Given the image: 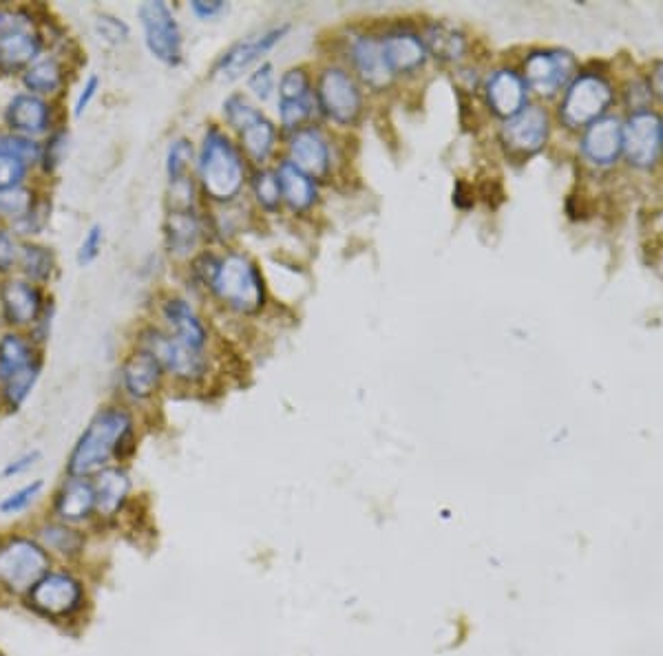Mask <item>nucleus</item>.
I'll return each mask as SVG.
<instances>
[{"label": "nucleus", "instance_id": "f257e3e1", "mask_svg": "<svg viewBox=\"0 0 663 656\" xmlns=\"http://www.w3.org/2000/svg\"><path fill=\"white\" fill-rule=\"evenodd\" d=\"M131 436V416L124 409H104L91 420L76 449L71 451L67 471L71 478H87L102 471L111 456L120 458V447Z\"/></svg>", "mask_w": 663, "mask_h": 656}, {"label": "nucleus", "instance_id": "f03ea898", "mask_svg": "<svg viewBox=\"0 0 663 656\" xmlns=\"http://www.w3.org/2000/svg\"><path fill=\"white\" fill-rule=\"evenodd\" d=\"M199 179L213 201H233L244 186V162L226 133L210 126L199 151Z\"/></svg>", "mask_w": 663, "mask_h": 656}, {"label": "nucleus", "instance_id": "7ed1b4c3", "mask_svg": "<svg viewBox=\"0 0 663 656\" xmlns=\"http://www.w3.org/2000/svg\"><path fill=\"white\" fill-rule=\"evenodd\" d=\"M221 303L239 314H259L266 305V285L257 263L246 255H226L219 259L215 277L208 285Z\"/></svg>", "mask_w": 663, "mask_h": 656}, {"label": "nucleus", "instance_id": "20e7f679", "mask_svg": "<svg viewBox=\"0 0 663 656\" xmlns=\"http://www.w3.org/2000/svg\"><path fill=\"white\" fill-rule=\"evenodd\" d=\"M45 548L25 537H12L0 546V584L12 592H29L47 575Z\"/></svg>", "mask_w": 663, "mask_h": 656}, {"label": "nucleus", "instance_id": "39448f33", "mask_svg": "<svg viewBox=\"0 0 663 656\" xmlns=\"http://www.w3.org/2000/svg\"><path fill=\"white\" fill-rule=\"evenodd\" d=\"M138 16L144 29V42L155 60L168 67L182 62V31L171 9L160 0H149L138 7Z\"/></svg>", "mask_w": 663, "mask_h": 656}, {"label": "nucleus", "instance_id": "423d86ee", "mask_svg": "<svg viewBox=\"0 0 663 656\" xmlns=\"http://www.w3.org/2000/svg\"><path fill=\"white\" fill-rule=\"evenodd\" d=\"M140 343L144 352L155 356V361L171 376L188 380V383L204 378L208 369L204 354L197 352L191 345H186L177 336L164 334L160 330H146Z\"/></svg>", "mask_w": 663, "mask_h": 656}, {"label": "nucleus", "instance_id": "0eeeda50", "mask_svg": "<svg viewBox=\"0 0 663 656\" xmlns=\"http://www.w3.org/2000/svg\"><path fill=\"white\" fill-rule=\"evenodd\" d=\"M319 107L336 124L350 126L363 111V95L359 84L345 69L330 67L321 73L317 87Z\"/></svg>", "mask_w": 663, "mask_h": 656}, {"label": "nucleus", "instance_id": "6e6552de", "mask_svg": "<svg viewBox=\"0 0 663 656\" xmlns=\"http://www.w3.org/2000/svg\"><path fill=\"white\" fill-rule=\"evenodd\" d=\"M40 38L31 20L20 12H0V69L14 73L40 58Z\"/></svg>", "mask_w": 663, "mask_h": 656}, {"label": "nucleus", "instance_id": "1a4fd4ad", "mask_svg": "<svg viewBox=\"0 0 663 656\" xmlns=\"http://www.w3.org/2000/svg\"><path fill=\"white\" fill-rule=\"evenodd\" d=\"M610 98H613V91L606 80L599 76L575 78L562 100L560 120L571 129L593 124L606 111Z\"/></svg>", "mask_w": 663, "mask_h": 656}, {"label": "nucleus", "instance_id": "9d476101", "mask_svg": "<svg viewBox=\"0 0 663 656\" xmlns=\"http://www.w3.org/2000/svg\"><path fill=\"white\" fill-rule=\"evenodd\" d=\"M29 603L47 617H67L80 608L82 588L67 573H47L29 590Z\"/></svg>", "mask_w": 663, "mask_h": 656}, {"label": "nucleus", "instance_id": "9b49d317", "mask_svg": "<svg viewBox=\"0 0 663 656\" xmlns=\"http://www.w3.org/2000/svg\"><path fill=\"white\" fill-rule=\"evenodd\" d=\"M288 31L290 25H279L263 31L259 36L237 42V45L230 47L226 54L219 58L215 65V76L221 80H237L241 73L266 56L272 47H277Z\"/></svg>", "mask_w": 663, "mask_h": 656}, {"label": "nucleus", "instance_id": "f8f14e48", "mask_svg": "<svg viewBox=\"0 0 663 656\" xmlns=\"http://www.w3.org/2000/svg\"><path fill=\"white\" fill-rule=\"evenodd\" d=\"M575 58L568 51H533L524 62L526 84L540 95H553L573 78Z\"/></svg>", "mask_w": 663, "mask_h": 656}, {"label": "nucleus", "instance_id": "ddd939ff", "mask_svg": "<svg viewBox=\"0 0 663 656\" xmlns=\"http://www.w3.org/2000/svg\"><path fill=\"white\" fill-rule=\"evenodd\" d=\"M546 137H549V115L540 107L522 109L502 126V142L511 153H538L546 144Z\"/></svg>", "mask_w": 663, "mask_h": 656}, {"label": "nucleus", "instance_id": "4468645a", "mask_svg": "<svg viewBox=\"0 0 663 656\" xmlns=\"http://www.w3.org/2000/svg\"><path fill=\"white\" fill-rule=\"evenodd\" d=\"M661 146V124L652 113H635L624 129V151L637 166H650Z\"/></svg>", "mask_w": 663, "mask_h": 656}, {"label": "nucleus", "instance_id": "2eb2a0df", "mask_svg": "<svg viewBox=\"0 0 663 656\" xmlns=\"http://www.w3.org/2000/svg\"><path fill=\"white\" fill-rule=\"evenodd\" d=\"M381 47L387 67L394 76H398V73H414L423 67L427 60L425 40L420 38L416 31L409 29L389 31L387 36L381 38Z\"/></svg>", "mask_w": 663, "mask_h": 656}, {"label": "nucleus", "instance_id": "dca6fc26", "mask_svg": "<svg viewBox=\"0 0 663 656\" xmlns=\"http://www.w3.org/2000/svg\"><path fill=\"white\" fill-rule=\"evenodd\" d=\"M290 162L308 177H325L330 171V146L317 129H301L290 140Z\"/></svg>", "mask_w": 663, "mask_h": 656}, {"label": "nucleus", "instance_id": "f3484780", "mask_svg": "<svg viewBox=\"0 0 663 656\" xmlns=\"http://www.w3.org/2000/svg\"><path fill=\"white\" fill-rule=\"evenodd\" d=\"M624 148V129L615 118H602L588 126L582 140V153L591 164L608 166Z\"/></svg>", "mask_w": 663, "mask_h": 656}, {"label": "nucleus", "instance_id": "a211bd4d", "mask_svg": "<svg viewBox=\"0 0 663 656\" xmlns=\"http://www.w3.org/2000/svg\"><path fill=\"white\" fill-rule=\"evenodd\" d=\"M7 124L16 135L34 137L47 133L49 129V107L47 102L34 93H18L7 104Z\"/></svg>", "mask_w": 663, "mask_h": 656}, {"label": "nucleus", "instance_id": "6ab92c4d", "mask_svg": "<svg viewBox=\"0 0 663 656\" xmlns=\"http://www.w3.org/2000/svg\"><path fill=\"white\" fill-rule=\"evenodd\" d=\"M164 369L162 365L155 361V356L149 352H135L129 356L122 365V385L126 389V394L135 400H146L151 398L157 387H160Z\"/></svg>", "mask_w": 663, "mask_h": 656}, {"label": "nucleus", "instance_id": "aec40b11", "mask_svg": "<svg viewBox=\"0 0 663 656\" xmlns=\"http://www.w3.org/2000/svg\"><path fill=\"white\" fill-rule=\"evenodd\" d=\"M0 303L9 323L31 325L38 321L42 312V296L36 285L27 281H7L0 288Z\"/></svg>", "mask_w": 663, "mask_h": 656}, {"label": "nucleus", "instance_id": "412c9836", "mask_svg": "<svg viewBox=\"0 0 663 656\" xmlns=\"http://www.w3.org/2000/svg\"><path fill=\"white\" fill-rule=\"evenodd\" d=\"M487 100L493 113L500 118H513L524 109L526 87L524 80L511 69H500L487 82Z\"/></svg>", "mask_w": 663, "mask_h": 656}, {"label": "nucleus", "instance_id": "4be33fe9", "mask_svg": "<svg viewBox=\"0 0 663 656\" xmlns=\"http://www.w3.org/2000/svg\"><path fill=\"white\" fill-rule=\"evenodd\" d=\"M352 62L361 80L370 84L372 89H385L394 78L385 62L381 40L372 36H361L352 42Z\"/></svg>", "mask_w": 663, "mask_h": 656}, {"label": "nucleus", "instance_id": "5701e85b", "mask_svg": "<svg viewBox=\"0 0 663 656\" xmlns=\"http://www.w3.org/2000/svg\"><path fill=\"white\" fill-rule=\"evenodd\" d=\"M164 319L171 325L173 336L191 345L197 352H204L208 343V332L197 312L184 299H168L164 303Z\"/></svg>", "mask_w": 663, "mask_h": 656}, {"label": "nucleus", "instance_id": "b1692460", "mask_svg": "<svg viewBox=\"0 0 663 656\" xmlns=\"http://www.w3.org/2000/svg\"><path fill=\"white\" fill-rule=\"evenodd\" d=\"M96 509V489L82 478H71L56 500V513L67 522H80Z\"/></svg>", "mask_w": 663, "mask_h": 656}, {"label": "nucleus", "instance_id": "393cba45", "mask_svg": "<svg viewBox=\"0 0 663 656\" xmlns=\"http://www.w3.org/2000/svg\"><path fill=\"white\" fill-rule=\"evenodd\" d=\"M279 186H281V197L286 199V204L294 210V213H303L314 206L317 201V186H314L312 177L299 171L292 162H283L279 166Z\"/></svg>", "mask_w": 663, "mask_h": 656}, {"label": "nucleus", "instance_id": "a878e982", "mask_svg": "<svg viewBox=\"0 0 663 656\" xmlns=\"http://www.w3.org/2000/svg\"><path fill=\"white\" fill-rule=\"evenodd\" d=\"M202 237V226L191 210H173L166 219V243L168 250L177 257H186L197 248Z\"/></svg>", "mask_w": 663, "mask_h": 656}, {"label": "nucleus", "instance_id": "bb28decb", "mask_svg": "<svg viewBox=\"0 0 663 656\" xmlns=\"http://www.w3.org/2000/svg\"><path fill=\"white\" fill-rule=\"evenodd\" d=\"M93 489H96V511L104 517H111L120 511L126 495H129L131 480L120 469H104L100 471Z\"/></svg>", "mask_w": 663, "mask_h": 656}, {"label": "nucleus", "instance_id": "cd10ccee", "mask_svg": "<svg viewBox=\"0 0 663 656\" xmlns=\"http://www.w3.org/2000/svg\"><path fill=\"white\" fill-rule=\"evenodd\" d=\"M239 135H241V144H244L246 153L259 164L268 160L272 148H275V142H277L275 124L263 118L261 113L250 124H246L244 129L239 131Z\"/></svg>", "mask_w": 663, "mask_h": 656}, {"label": "nucleus", "instance_id": "c85d7f7f", "mask_svg": "<svg viewBox=\"0 0 663 656\" xmlns=\"http://www.w3.org/2000/svg\"><path fill=\"white\" fill-rule=\"evenodd\" d=\"M425 47L434 58L442 62H456L467 51L465 36L449 25H431L427 29Z\"/></svg>", "mask_w": 663, "mask_h": 656}, {"label": "nucleus", "instance_id": "c756f323", "mask_svg": "<svg viewBox=\"0 0 663 656\" xmlns=\"http://www.w3.org/2000/svg\"><path fill=\"white\" fill-rule=\"evenodd\" d=\"M34 347L20 334H5L0 338V380L23 372L25 367L34 365Z\"/></svg>", "mask_w": 663, "mask_h": 656}, {"label": "nucleus", "instance_id": "7c9ffc66", "mask_svg": "<svg viewBox=\"0 0 663 656\" xmlns=\"http://www.w3.org/2000/svg\"><path fill=\"white\" fill-rule=\"evenodd\" d=\"M62 78H65V73H62L60 62L51 56L38 58L34 65H29L23 73L25 87L34 95L36 93H56L60 89Z\"/></svg>", "mask_w": 663, "mask_h": 656}, {"label": "nucleus", "instance_id": "2f4dec72", "mask_svg": "<svg viewBox=\"0 0 663 656\" xmlns=\"http://www.w3.org/2000/svg\"><path fill=\"white\" fill-rule=\"evenodd\" d=\"M34 193L23 184L14 186V188H5L0 190V217L12 219V221H23L31 213H34Z\"/></svg>", "mask_w": 663, "mask_h": 656}, {"label": "nucleus", "instance_id": "473e14b6", "mask_svg": "<svg viewBox=\"0 0 663 656\" xmlns=\"http://www.w3.org/2000/svg\"><path fill=\"white\" fill-rule=\"evenodd\" d=\"M18 261L31 281H47L54 272V255L47 248L34 246V243H25L20 248Z\"/></svg>", "mask_w": 663, "mask_h": 656}, {"label": "nucleus", "instance_id": "72a5a7b5", "mask_svg": "<svg viewBox=\"0 0 663 656\" xmlns=\"http://www.w3.org/2000/svg\"><path fill=\"white\" fill-rule=\"evenodd\" d=\"M38 376H40V363L36 361L34 365L25 367L23 372L5 378L3 380V396H5L7 405L12 409L23 407V402L29 398L31 389L36 387Z\"/></svg>", "mask_w": 663, "mask_h": 656}, {"label": "nucleus", "instance_id": "f704fd0d", "mask_svg": "<svg viewBox=\"0 0 663 656\" xmlns=\"http://www.w3.org/2000/svg\"><path fill=\"white\" fill-rule=\"evenodd\" d=\"M38 537H40L42 546H45L47 550H54V553H60L65 557L76 555L82 548V537L67 526H56V524L45 526V528H40Z\"/></svg>", "mask_w": 663, "mask_h": 656}, {"label": "nucleus", "instance_id": "c9c22d12", "mask_svg": "<svg viewBox=\"0 0 663 656\" xmlns=\"http://www.w3.org/2000/svg\"><path fill=\"white\" fill-rule=\"evenodd\" d=\"M191 162H193L191 142L184 140V137L171 142V146H168V153H166V173H168V179H171V184L184 182Z\"/></svg>", "mask_w": 663, "mask_h": 656}, {"label": "nucleus", "instance_id": "e433bc0d", "mask_svg": "<svg viewBox=\"0 0 663 656\" xmlns=\"http://www.w3.org/2000/svg\"><path fill=\"white\" fill-rule=\"evenodd\" d=\"M0 151L14 155L23 164H36L42 160V146L23 135H0Z\"/></svg>", "mask_w": 663, "mask_h": 656}, {"label": "nucleus", "instance_id": "4c0bfd02", "mask_svg": "<svg viewBox=\"0 0 663 656\" xmlns=\"http://www.w3.org/2000/svg\"><path fill=\"white\" fill-rule=\"evenodd\" d=\"M314 113V95L299 100H279V120L286 129H299L312 118Z\"/></svg>", "mask_w": 663, "mask_h": 656}, {"label": "nucleus", "instance_id": "58836bf2", "mask_svg": "<svg viewBox=\"0 0 663 656\" xmlns=\"http://www.w3.org/2000/svg\"><path fill=\"white\" fill-rule=\"evenodd\" d=\"M252 190H255V197L259 204L266 210H277L281 204V186H279V177L272 171H257L255 177H252Z\"/></svg>", "mask_w": 663, "mask_h": 656}, {"label": "nucleus", "instance_id": "ea45409f", "mask_svg": "<svg viewBox=\"0 0 663 656\" xmlns=\"http://www.w3.org/2000/svg\"><path fill=\"white\" fill-rule=\"evenodd\" d=\"M257 115H259V111L252 107L244 95H239V93L230 95V98L224 102V118L237 131L244 129V126L255 120Z\"/></svg>", "mask_w": 663, "mask_h": 656}, {"label": "nucleus", "instance_id": "a19ab883", "mask_svg": "<svg viewBox=\"0 0 663 656\" xmlns=\"http://www.w3.org/2000/svg\"><path fill=\"white\" fill-rule=\"evenodd\" d=\"M312 95L310 76L303 69H290L283 73L279 84V100H299Z\"/></svg>", "mask_w": 663, "mask_h": 656}, {"label": "nucleus", "instance_id": "79ce46f5", "mask_svg": "<svg viewBox=\"0 0 663 656\" xmlns=\"http://www.w3.org/2000/svg\"><path fill=\"white\" fill-rule=\"evenodd\" d=\"M96 34L109 42V45H122V42L129 40L131 29L126 23H122L120 18H115L111 14H100L96 18Z\"/></svg>", "mask_w": 663, "mask_h": 656}, {"label": "nucleus", "instance_id": "37998d69", "mask_svg": "<svg viewBox=\"0 0 663 656\" xmlns=\"http://www.w3.org/2000/svg\"><path fill=\"white\" fill-rule=\"evenodd\" d=\"M40 491H42V480L31 482V484L23 486V489H20V491H16V493H12L9 497H5V500L0 502V511H3L5 515H14V513L25 511L27 506L36 500Z\"/></svg>", "mask_w": 663, "mask_h": 656}, {"label": "nucleus", "instance_id": "c03bdc74", "mask_svg": "<svg viewBox=\"0 0 663 656\" xmlns=\"http://www.w3.org/2000/svg\"><path fill=\"white\" fill-rule=\"evenodd\" d=\"M27 173V164L16 160L14 155L0 151V190L20 186Z\"/></svg>", "mask_w": 663, "mask_h": 656}, {"label": "nucleus", "instance_id": "a18cd8bd", "mask_svg": "<svg viewBox=\"0 0 663 656\" xmlns=\"http://www.w3.org/2000/svg\"><path fill=\"white\" fill-rule=\"evenodd\" d=\"M248 89L257 95L261 102L270 100L272 91H275V67L266 62V65H261L252 76L248 78Z\"/></svg>", "mask_w": 663, "mask_h": 656}, {"label": "nucleus", "instance_id": "49530a36", "mask_svg": "<svg viewBox=\"0 0 663 656\" xmlns=\"http://www.w3.org/2000/svg\"><path fill=\"white\" fill-rule=\"evenodd\" d=\"M102 243H104V230L102 226H91L87 235H84L82 243H80V250H78V263L80 266H89V263L96 261L100 257V250H102Z\"/></svg>", "mask_w": 663, "mask_h": 656}, {"label": "nucleus", "instance_id": "de8ad7c7", "mask_svg": "<svg viewBox=\"0 0 663 656\" xmlns=\"http://www.w3.org/2000/svg\"><path fill=\"white\" fill-rule=\"evenodd\" d=\"M65 151H67V133L58 131L56 135H51L47 146L42 148V160H40L47 173L56 171L62 162V157H65Z\"/></svg>", "mask_w": 663, "mask_h": 656}, {"label": "nucleus", "instance_id": "09e8293b", "mask_svg": "<svg viewBox=\"0 0 663 656\" xmlns=\"http://www.w3.org/2000/svg\"><path fill=\"white\" fill-rule=\"evenodd\" d=\"M226 9H228V5L224 3V0H193L191 3V12L199 20H213L224 14Z\"/></svg>", "mask_w": 663, "mask_h": 656}, {"label": "nucleus", "instance_id": "8fccbe9b", "mask_svg": "<svg viewBox=\"0 0 663 656\" xmlns=\"http://www.w3.org/2000/svg\"><path fill=\"white\" fill-rule=\"evenodd\" d=\"M100 91V78L98 76H91L87 82H84L82 91L78 93V100H76V107H73V115L80 118V115L89 109V104L93 102Z\"/></svg>", "mask_w": 663, "mask_h": 656}, {"label": "nucleus", "instance_id": "3c124183", "mask_svg": "<svg viewBox=\"0 0 663 656\" xmlns=\"http://www.w3.org/2000/svg\"><path fill=\"white\" fill-rule=\"evenodd\" d=\"M18 252L20 250L16 248L14 239L9 237V232L0 228V272H5L14 266L18 261Z\"/></svg>", "mask_w": 663, "mask_h": 656}, {"label": "nucleus", "instance_id": "603ef678", "mask_svg": "<svg viewBox=\"0 0 663 656\" xmlns=\"http://www.w3.org/2000/svg\"><path fill=\"white\" fill-rule=\"evenodd\" d=\"M40 460V451H31V453H25V456H20L18 460L14 462H9L3 475L5 478H12V475H20V473H25L27 469L34 467V464Z\"/></svg>", "mask_w": 663, "mask_h": 656}, {"label": "nucleus", "instance_id": "864d4df0", "mask_svg": "<svg viewBox=\"0 0 663 656\" xmlns=\"http://www.w3.org/2000/svg\"><path fill=\"white\" fill-rule=\"evenodd\" d=\"M652 89L663 100V62H659L655 71H652Z\"/></svg>", "mask_w": 663, "mask_h": 656}]
</instances>
